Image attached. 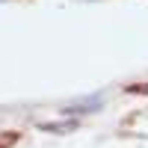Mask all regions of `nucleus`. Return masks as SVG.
Returning <instances> with one entry per match:
<instances>
[{"label": "nucleus", "instance_id": "f257e3e1", "mask_svg": "<svg viewBox=\"0 0 148 148\" xmlns=\"http://www.w3.org/2000/svg\"><path fill=\"white\" fill-rule=\"evenodd\" d=\"M101 104H104V98H101V95H95V98H89V101H77V104L65 107V113H95Z\"/></svg>", "mask_w": 148, "mask_h": 148}, {"label": "nucleus", "instance_id": "f03ea898", "mask_svg": "<svg viewBox=\"0 0 148 148\" xmlns=\"http://www.w3.org/2000/svg\"><path fill=\"white\" fill-rule=\"evenodd\" d=\"M77 121H53V125H42V130H51V133H65V130H74Z\"/></svg>", "mask_w": 148, "mask_h": 148}]
</instances>
